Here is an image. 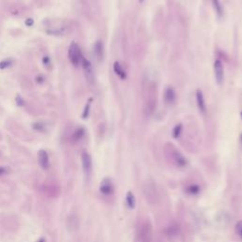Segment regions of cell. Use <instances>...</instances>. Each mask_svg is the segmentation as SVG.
Returning a JSON list of instances; mask_svg holds the SVG:
<instances>
[{
  "label": "cell",
  "mask_w": 242,
  "mask_h": 242,
  "mask_svg": "<svg viewBox=\"0 0 242 242\" xmlns=\"http://www.w3.org/2000/svg\"><path fill=\"white\" fill-rule=\"evenodd\" d=\"M240 144H241V146H242V134L240 135Z\"/></svg>",
  "instance_id": "obj_30"
},
{
  "label": "cell",
  "mask_w": 242,
  "mask_h": 242,
  "mask_svg": "<svg viewBox=\"0 0 242 242\" xmlns=\"http://www.w3.org/2000/svg\"><path fill=\"white\" fill-rule=\"evenodd\" d=\"M37 242H46V240H45V238H40Z\"/></svg>",
  "instance_id": "obj_29"
},
{
  "label": "cell",
  "mask_w": 242,
  "mask_h": 242,
  "mask_svg": "<svg viewBox=\"0 0 242 242\" xmlns=\"http://www.w3.org/2000/svg\"><path fill=\"white\" fill-rule=\"evenodd\" d=\"M164 102L168 105H172L176 100V93L172 87H168L164 93Z\"/></svg>",
  "instance_id": "obj_13"
},
{
  "label": "cell",
  "mask_w": 242,
  "mask_h": 242,
  "mask_svg": "<svg viewBox=\"0 0 242 242\" xmlns=\"http://www.w3.org/2000/svg\"><path fill=\"white\" fill-rule=\"evenodd\" d=\"M38 163L40 167L43 170H47L50 167V161H49V156L47 150L45 149H40L38 152Z\"/></svg>",
  "instance_id": "obj_7"
},
{
  "label": "cell",
  "mask_w": 242,
  "mask_h": 242,
  "mask_svg": "<svg viewBox=\"0 0 242 242\" xmlns=\"http://www.w3.org/2000/svg\"><path fill=\"white\" fill-rule=\"evenodd\" d=\"M94 50L97 60L101 61L103 59V45L101 41H96V43L94 46Z\"/></svg>",
  "instance_id": "obj_15"
},
{
  "label": "cell",
  "mask_w": 242,
  "mask_h": 242,
  "mask_svg": "<svg viewBox=\"0 0 242 242\" xmlns=\"http://www.w3.org/2000/svg\"><path fill=\"white\" fill-rule=\"evenodd\" d=\"M196 101H197V106H198V109H199V111L204 115L206 112V105H205L202 92L200 89L197 90L196 92Z\"/></svg>",
  "instance_id": "obj_12"
},
{
  "label": "cell",
  "mask_w": 242,
  "mask_h": 242,
  "mask_svg": "<svg viewBox=\"0 0 242 242\" xmlns=\"http://www.w3.org/2000/svg\"><path fill=\"white\" fill-rule=\"evenodd\" d=\"M83 55L81 53V50L77 43H72L69 49H68V58L70 60V62L74 65V66L78 67L79 65L81 63Z\"/></svg>",
  "instance_id": "obj_4"
},
{
  "label": "cell",
  "mask_w": 242,
  "mask_h": 242,
  "mask_svg": "<svg viewBox=\"0 0 242 242\" xmlns=\"http://www.w3.org/2000/svg\"><path fill=\"white\" fill-rule=\"evenodd\" d=\"M6 172H7V170H6L5 168L0 167V176H3L4 174H6Z\"/></svg>",
  "instance_id": "obj_28"
},
{
  "label": "cell",
  "mask_w": 242,
  "mask_h": 242,
  "mask_svg": "<svg viewBox=\"0 0 242 242\" xmlns=\"http://www.w3.org/2000/svg\"><path fill=\"white\" fill-rule=\"evenodd\" d=\"M43 65H45V66H50V59H49V57L48 56H45L43 58Z\"/></svg>",
  "instance_id": "obj_25"
},
{
  "label": "cell",
  "mask_w": 242,
  "mask_h": 242,
  "mask_svg": "<svg viewBox=\"0 0 242 242\" xmlns=\"http://www.w3.org/2000/svg\"><path fill=\"white\" fill-rule=\"evenodd\" d=\"M10 64H12V61H10V60L1 61V62H0V69H5V68L9 67Z\"/></svg>",
  "instance_id": "obj_22"
},
{
  "label": "cell",
  "mask_w": 242,
  "mask_h": 242,
  "mask_svg": "<svg viewBox=\"0 0 242 242\" xmlns=\"http://www.w3.org/2000/svg\"><path fill=\"white\" fill-rule=\"evenodd\" d=\"M181 233V227L179 223L172 222L166 226V228L164 229V236H167L168 237H176L178 236L179 234Z\"/></svg>",
  "instance_id": "obj_8"
},
{
  "label": "cell",
  "mask_w": 242,
  "mask_h": 242,
  "mask_svg": "<svg viewBox=\"0 0 242 242\" xmlns=\"http://www.w3.org/2000/svg\"><path fill=\"white\" fill-rule=\"evenodd\" d=\"M139 2L140 3H143V2H144V0H139Z\"/></svg>",
  "instance_id": "obj_31"
},
{
  "label": "cell",
  "mask_w": 242,
  "mask_h": 242,
  "mask_svg": "<svg viewBox=\"0 0 242 242\" xmlns=\"http://www.w3.org/2000/svg\"><path fill=\"white\" fill-rule=\"evenodd\" d=\"M182 130H183V125L182 124H178V125H176L173 129V137L174 138H178L181 134H182Z\"/></svg>",
  "instance_id": "obj_19"
},
{
  "label": "cell",
  "mask_w": 242,
  "mask_h": 242,
  "mask_svg": "<svg viewBox=\"0 0 242 242\" xmlns=\"http://www.w3.org/2000/svg\"><path fill=\"white\" fill-rule=\"evenodd\" d=\"M81 164L84 174L86 176H89L92 172V158L89 153L86 151L81 153Z\"/></svg>",
  "instance_id": "obj_6"
},
{
  "label": "cell",
  "mask_w": 242,
  "mask_h": 242,
  "mask_svg": "<svg viewBox=\"0 0 242 242\" xmlns=\"http://www.w3.org/2000/svg\"><path fill=\"white\" fill-rule=\"evenodd\" d=\"M212 3H213L214 9H215L216 13L217 14V16L221 17L222 13H223V9H222V6L221 4V1H219V0H212Z\"/></svg>",
  "instance_id": "obj_18"
},
{
  "label": "cell",
  "mask_w": 242,
  "mask_h": 242,
  "mask_svg": "<svg viewBox=\"0 0 242 242\" xmlns=\"http://www.w3.org/2000/svg\"><path fill=\"white\" fill-rule=\"evenodd\" d=\"M100 192L104 197H112L115 194V185L110 178H104L100 184Z\"/></svg>",
  "instance_id": "obj_5"
},
{
  "label": "cell",
  "mask_w": 242,
  "mask_h": 242,
  "mask_svg": "<svg viewBox=\"0 0 242 242\" xmlns=\"http://www.w3.org/2000/svg\"><path fill=\"white\" fill-rule=\"evenodd\" d=\"M136 238L138 242H151L153 239V227L149 219L146 218L139 222L136 228Z\"/></svg>",
  "instance_id": "obj_2"
},
{
  "label": "cell",
  "mask_w": 242,
  "mask_h": 242,
  "mask_svg": "<svg viewBox=\"0 0 242 242\" xmlns=\"http://www.w3.org/2000/svg\"><path fill=\"white\" fill-rule=\"evenodd\" d=\"M32 127H33L36 130H39V131H43V130H45V125H43V123H41V122L34 123L33 125H32Z\"/></svg>",
  "instance_id": "obj_23"
},
{
  "label": "cell",
  "mask_w": 242,
  "mask_h": 242,
  "mask_svg": "<svg viewBox=\"0 0 242 242\" xmlns=\"http://www.w3.org/2000/svg\"><path fill=\"white\" fill-rule=\"evenodd\" d=\"M164 155L166 158L173 164L176 168H183L187 166V159H186L182 153L180 152L179 149H176V147L171 144V143H168L164 146Z\"/></svg>",
  "instance_id": "obj_1"
},
{
  "label": "cell",
  "mask_w": 242,
  "mask_h": 242,
  "mask_svg": "<svg viewBox=\"0 0 242 242\" xmlns=\"http://www.w3.org/2000/svg\"><path fill=\"white\" fill-rule=\"evenodd\" d=\"M15 101H16V103H17V105H18V106H23V105L25 104V101H24V100H23V98H22L20 96H16V98H15Z\"/></svg>",
  "instance_id": "obj_24"
},
{
  "label": "cell",
  "mask_w": 242,
  "mask_h": 242,
  "mask_svg": "<svg viewBox=\"0 0 242 242\" xmlns=\"http://www.w3.org/2000/svg\"><path fill=\"white\" fill-rule=\"evenodd\" d=\"M201 191H202L201 186L196 183L186 184L185 187H184V193L188 196H191V197L198 196L201 193Z\"/></svg>",
  "instance_id": "obj_11"
},
{
  "label": "cell",
  "mask_w": 242,
  "mask_h": 242,
  "mask_svg": "<svg viewBox=\"0 0 242 242\" xmlns=\"http://www.w3.org/2000/svg\"><path fill=\"white\" fill-rule=\"evenodd\" d=\"M114 71L121 80H125L127 78V74L125 70L123 69V67L121 66V64L118 62H115L114 63Z\"/></svg>",
  "instance_id": "obj_16"
},
{
  "label": "cell",
  "mask_w": 242,
  "mask_h": 242,
  "mask_svg": "<svg viewBox=\"0 0 242 242\" xmlns=\"http://www.w3.org/2000/svg\"><path fill=\"white\" fill-rule=\"evenodd\" d=\"M81 66L84 70V73H85V76L86 78L89 80V81H93L94 79V73H93V67H92V63L88 61L84 56L82 57V60H81Z\"/></svg>",
  "instance_id": "obj_10"
},
{
  "label": "cell",
  "mask_w": 242,
  "mask_h": 242,
  "mask_svg": "<svg viewBox=\"0 0 242 242\" xmlns=\"http://www.w3.org/2000/svg\"><path fill=\"white\" fill-rule=\"evenodd\" d=\"M214 71H215V78L216 81L218 84H221L223 81L224 78V69H223V64L221 61L216 60L214 62Z\"/></svg>",
  "instance_id": "obj_9"
},
{
  "label": "cell",
  "mask_w": 242,
  "mask_h": 242,
  "mask_svg": "<svg viewBox=\"0 0 242 242\" xmlns=\"http://www.w3.org/2000/svg\"><path fill=\"white\" fill-rule=\"evenodd\" d=\"M84 134H85V130H84V128L80 127V128H78V129H77L74 131V134L72 135V140L74 142H76V143L79 142V141H81L83 138Z\"/></svg>",
  "instance_id": "obj_17"
},
{
  "label": "cell",
  "mask_w": 242,
  "mask_h": 242,
  "mask_svg": "<svg viewBox=\"0 0 242 242\" xmlns=\"http://www.w3.org/2000/svg\"><path fill=\"white\" fill-rule=\"evenodd\" d=\"M241 117H242V113H241Z\"/></svg>",
  "instance_id": "obj_32"
},
{
  "label": "cell",
  "mask_w": 242,
  "mask_h": 242,
  "mask_svg": "<svg viewBox=\"0 0 242 242\" xmlns=\"http://www.w3.org/2000/svg\"><path fill=\"white\" fill-rule=\"evenodd\" d=\"M143 194H144L147 202H149L150 205H155L160 202V193L157 185L151 180L146 181L143 184Z\"/></svg>",
  "instance_id": "obj_3"
},
{
  "label": "cell",
  "mask_w": 242,
  "mask_h": 242,
  "mask_svg": "<svg viewBox=\"0 0 242 242\" xmlns=\"http://www.w3.org/2000/svg\"><path fill=\"white\" fill-rule=\"evenodd\" d=\"M36 81H37L38 83H43V81H45V79H43V76L39 75L38 77H36Z\"/></svg>",
  "instance_id": "obj_27"
},
{
  "label": "cell",
  "mask_w": 242,
  "mask_h": 242,
  "mask_svg": "<svg viewBox=\"0 0 242 242\" xmlns=\"http://www.w3.org/2000/svg\"><path fill=\"white\" fill-rule=\"evenodd\" d=\"M91 101H92V98H89V100L87 101V103H86V105H85V108H84V110H83V113H82V118H87V117H88V115H89Z\"/></svg>",
  "instance_id": "obj_21"
},
{
  "label": "cell",
  "mask_w": 242,
  "mask_h": 242,
  "mask_svg": "<svg viewBox=\"0 0 242 242\" xmlns=\"http://www.w3.org/2000/svg\"><path fill=\"white\" fill-rule=\"evenodd\" d=\"M235 230H236V234L237 235V236L242 240V219L236 222Z\"/></svg>",
  "instance_id": "obj_20"
},
{
  "label": "cell",
  "mask_w": 242,
  "mask_h": 242,
  "mask_svg": "<svg viewBox=\"0 0 242 242\" xmlns=\"http://www.w3.org/2000/svg\"><path fill=\"white\" fill-rule=\"evenodd\" d=\"M25 24H26L27 27H31L32 25L34 24V20L32 19V18H28V19L26 20V22H25Z\"/></svg>",
  "instance_id": "obj_26"
},
{
  "label": "cell",
  "mask_w": 242,
  "mask_h": 242,
  "mask_svg": "<svg viewBox=\"0 0 242 242\" xmlns=\"http://www.w3.org/2000/svg\"><path fill=\"white\" fill-rule=\"evenodd\" d=\"M125 201H126V204L130 209H134L135 205H136V199L134 197V194L131 191H128L125 197Z\"/></svg>",
  "instance_id": "obj_14"
}]
</instances>
